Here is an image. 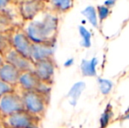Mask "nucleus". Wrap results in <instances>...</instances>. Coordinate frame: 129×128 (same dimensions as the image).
<instances>
[{
    "mask_svg": "<svg viewBox=\"0 0 129 128\" xmlns=\"http://www.w3.org/2000/svg\"><path fill=\"white\" fill-rule=\"evenodd\" d=\"M97 15H98V19L100 21L105 20V19L108 18V16L111 13V10L106 7L105 5H98L97 7Z\"/></svg>",
    "mask_w": 129,
    "mask_h": 128,
    "instance_id": "nucleus-22",
    "label": "nucleus"
},
{
    "mask_svg": "<svg viewBox=\"0 0 129 128\" xmlns=\"http://www.w3.org/2000/svg\"><path fill=\"white\" fill-rule=\"evenodd\" d=\"M99 64V59L92 57L90 61L83 60L81 62V71L84 76H96L97 75V66Z\"/></svg>",
    "mask_w": 129,
    "mask_h": 128,
    "instance_id": "nucleus-15",
    "label": "nucleus"
},
{
    "mask_svg": "<svg viewBox=\"0 0 129 128\" xmlns=\"http://www.w3.org/2000/svg\"><path fill=\"white\" fill-rule=\"evenodd\" d=\"M17 25L18 20L6 12H0V32H9Z\"/></svg>",
    "mask_w": 129,
    "mask_h": 128,
    "instance_id": "nucleus-14",
    "label": "nucleus"
},
{
    "mask_svg": "<svg viewBox=\"0 0 129 128\" xmlns=\"http://www.w3.org/2000/svg\"><path fill=\"white\" fill-rule=\"evenodd\" d=\"M54 45H55V42H34L32 47V51H31L30 59L34 62H36L41 60H45V59L53 58L54 52Z\"/></svg>",
    "mask_w": 129,
    "mask_h": 128,
    "instance_id": "nucleus-10",
    "label": "nucleus"
},
{
    "mask_svg": "<svg viewBox=\"0 0 129 128\" xmlns=\"http://www.w3.org/2000/svg\"><path fill=\"white\" fill-rule=\"evenodd\" d=\"M5 62V57H4V55L0 53V67L3 65V63Z\"/></svg>",
    "mask_w": 129,
    "mask_h": 128,
    "instance_id": "nucleus-27",
    "label": "nucleus"
},
{
    "mask_svg": "<svg viewBox=\"0 0 129 128\" xmlns=\"http://www.w3.org/2000/svg\"><path fill=\"white\" fill-rule=\"evenodd\" d=\"M86 84L84 82H77L74 84L68 93V97H70V103L72 106H76L77 104V101L79 99L80 96H81L82 92L84 91Z\"/></svg>",
    "mask_w": 129,
    "mask_h": 128,
    "instance_id": "nucleus-16",
    "label": "nucleus"
},
{
    "mask_svg": "<svg viewBox=\"0 0 129 128\" xmlns=\"http://www.w3.org/2000/svg\"><path fill=\"white\" fill-rule=\"evenodd\" d=\"M73 64H74V59L73 58L68 59V60L64 62V66L67 67V68H68V67H71Z\"/></svg>",
    "mask_w": 129,
    "mask_h": 128,
    "instance_id": "nucleus-25",
    "label": "nucleus"
},
{
    "mask_svg": "<svg viewBox=\"0 0 129 128\" xmlns=\"http://www.w3.org/2000/svg\"><path fill=\"white\" fill-rule=\"evenodd\" d=\"M0 128H5L3 124V116L1 115V113H0Z\"/></svg>",
    "mask_w": 129,
    "mask_h": 128,
    "instance_id": "nucleus-28",
    "label": "nucleus"
},
{
    "mask_svg": "<svg viewBox=\"0 0 129 128\" xmlns=\"http://www.w3.org/2000/svg\"><path fill=\"white\" fill-rule=\"evenodd\" d=\"M122 119L123 120H129V109L126 111V112H125V114L123 115Z\"/></svg>",
    "mask_w": 129,
    "mask_h": 128,
    "instance_id": "nucleus-26",
    "label": "nucleus"
},
{
    "mask_svg": "<svg viewBox=\"0 0 129 128\" xmlns=\"http://www.w3.org/2000/svg\"><path fill=\"white\" fill-rule=\"evenodd\" d=\"M13 90V87L9 84H7L6 82H3V81L0 79V96L4 93L7 92V91H11Z\"/></svg>",
    "mask_w": 129,
    "mask_h": 128,
    "instance_id": "nucleus-23",
    "label": "nucleus"
},
{
    "mask_svg": "<svg viewBox=\"0 0 129 128\" xmlns=\"http://www.w3.org/2000/svg\"><path fill=\"white\" fill-rule=\"evenodd\" d=\"M18 8L23 21L29 20L45 10V3L41 0H19Z\"/></svg>",
    "mask_w": 129,
    "mask_h": 128,
    "instance_id": "nucleus-8",
    "label": "nucleus"
},
{
    "mask_svg": "<svg viewBox=\"0 0 129 128\" xmlns=\"http://www.w3.org/2000/svg\"><path fill=\"white\" fill-rule=\"evenodd\" d=\"M51 87L52 85L42 82L34 71H23L19 75L18 84L13 88L18 91H40L50 93Z\"/></svg>",
    "mask_w": 129,
    "mask_h": 128,
    "instance_id": "nucleus-4",
    "label": "nucleus"
},
{
    "mask_svg": "<svg viewBox=\"0 0 129 128\" xmlns=\"http://www.w3.org/2000/svg\"><path fill=\"white\" fill-rule=\"evenodd\" d=\"M16 91L21 94L24 109L42 119L49 104L50 93L40 91Z\"/></svg>",
    "mask_w": 129,
    "mask_h": 128,
    "instance_id": "nucleus-2",
    "label": "nucleus"
},
{
    "mask_svg": "<svg viewBox=\"0 0 129 128\" xmlns=\"http://www.w3.org/2000/svg\"><path fill=\"white\" fill-rule=\"evenodd\" d=\"M98 83H99V88L101 94L105 95V96L110 94L112 88H113V82L106 78L98 77Z\"/></svg>",
    "mask_w": 129,
    "mask_h": 128,
    "instance_id": "nucleus-20",
    "label": "nucleus"
},
{
    "mask_svg": "<svg viewBox=\"0 0 129 128\" xmlns=\"http://www.w3.org/2000/svg\"><path fill=\"white\" fill-rule=\"evenodd\" d=\"M4 57L5 62L12 64L20 72L34 71V62L30 58L15 50L13 48H11L9 50H7L4 54Z\"/></svg>",
    "mask_w": 129,
    "mask_h": 128,
    "instance_id": "nucleus-7",
    "label": "nucleus"
},
{
    "mask_svg": "<svg viewBox=\"0 0 129 128\" xmlns=\"http://www.w3.org/2000/svg\"><path fill=\"white\" fill-rule=\"evenodd\" d=\"M10 41L12 48L30 58L34 42L23 30L21 25H17L10 31Z\"/></svg>",
    "mask_w": 129,
    "mask_h": 128,
    "instance_id": "nucleus-5",
    "label": "nucleus"
},
{
    "mask_svg": "<svg viewBox=\"0 0 129 128\" xmlns=\"http://www.w3.org/2000/svg\"><path fill=\"white\" fill-rule=\"evenodd\" d=\"M12 48L10 41V31L0 32V53L5 54Z\"/></svg>",
    "mask_w": 129,
    "mask_h": 128,
    "instance_id": "nucleus-21",
    "label": "nucleus"
},
{
    "mask_svg": "<svg viewBox=\"0 0 129 128\" xmlns=\"http://www.w3.org/2000/svg\"><path fill=\"white\" fill-rule=\"evenodd\" d=\"M45 10L59 15L69 12L73 7L74 0H46Z\"/></svg>",
    "mask_w": 129,
    "mask_h": 128,
    "instance_id": "nucleus-12",
    "label": "nucleus"
},
{
    "mask_svg": "<svg viewBox=\"0 0 129 128\" xmlns=\"http://www.w3.org/2000/svg\"><path fill=\"white\" fill-rule=\"evenodd\" d=\"M82 14L86 17L87 20L91 24V26L93 27L97 28L99 26V19H98L97 15V10H96V8L94 6H92V5L87 6L82 12Z\"/></svg>",
    "mask_w": 129,
    "mask_h": 128,
    "instance_id": "nucleus-17",
    "label": "nucleus"
},
{
    "mask_svg": "<svg viewBox=\"0 0 129 128\" xmlns=\"http://www.w3.org/2000/svg\"><path fill=\"white\" fill-rule=\"evenodd\" d=\"M58 15L48 11H42L34 19L23 21V30L33 42H55L58 32Z\"/></svg>",
    "mask_w": 129,
    "mask_h": 128,
    "instance_id": "nucleus-1",
    "label": "nucleus"
},
{
    "mask_svg": "<svg viewBox=\"0 0 129 128\" xmlns=\"http://www.w3.org/2000/svg\"><path fill=\"white\" fill-rule=\"evenodd\" d=\"M18 1H19V0H18Z\"/></svg>",
    "mask_w": 129,
    "mask_h": 128,
    "instance_id": "nucleus-30",
    "label": "nucleus"
},
{
    "mask_svg": "<svg viewBox=\"0 0 129 128\" xmlns=\"http://www.w3.org/2000/svg\"><path fill=\"white\" fill-rule=\"evenodd\" d=\"M41 1H43V2H45V1H46V0H41Z\"/></svg>",
    "mask_w": 129,
    "mask_h": 128,
    "instance_id": "nucleus-29",
    "label": "nucleus"
},
{
    "mask_svg": "<svg viewBox=\"0 0 129 128\" xmlns=\"http://www.w3.org/2000/svg\"><path fill=\"white\" fill-rule=\"evenodd\" d=\"M41 121V118L26 110L3 117L5 128H40Z\"/></svg>",
    "mask_w": 129,
    "mask_h": 128,
    "instance_id": "nucleus-3",
    "label": "nucleus"
},
{
    "mask_svg": "<svg viewBox=\"0 0 129 128\" xmlns=\"http://www.w3.org/2000/svg\"><path fill=\"white\" fill-rule=\"evenodd\" d=\"M0 12H6L13 16L18 22L22 25L23 19H21L18 8V0H0Z\"/></svg>",
    "mask_w": 129,
    "mask_h": 128,
    "instance_id": "nucleus-13",
    "label": "nucleus"
},
{
    "mask_svg": "<svg viewBox=\"0 0 129 128\" xmlns=\"http://www.w3.org/2000/svg\"><path fill=\"white\" fill-rule=\"evenodd\" d=\"M79 34L82 38L81 46L84 48H89L91 47V32L89 31L83 26H80L78 27Z\"/></svg>",
    "mask_w": 129,
    "mask_h": 128,
    "instance_id": "nucleus-19",
    "label": "nucleus"
},
{
    "mask_svg": "<svg viewBox=\"0 0 129 128\" xmlns=\"http://www.w3.org/2000/svg\"><path fill=\"white\" fill-rule=\"evenodd\" d=\"M113 111L111 104H108L99 118V128H106L113 118Z\"/></svg>",
    "mask_w": 129,
    "mask_h": 128,
    "instance_id": "nucleus-18",
    "label": "nucleus"
},
{
    "mask_svg": "<svg viewBox=\"0 0 129 128\" xmlns=\"http://www.w3.org/2000/svg\"><path fill=\"white\" fill-rule=\"evenodd\" d=\"M116 4V0H105L104 5H105L106 7H108L109 9H111L112 7H113Z\"/></svg>",
    "mask_w": 129,
    "mask_h": 128,
    "instance_id": "nucleus-24",
    "label": "nucleus"
},
{
    "mask_svg": "<svg viewBox=\"0 0 129 128\" xmlns=\"http://www.w3.org/2000/svg\"><path fill=\"white\" fill-rule=\"evenodd\" d=\"M20 73L19 69L6 62L0 67V79L12 87H15L18 84Z\"/></svg>",
    "mask_w": 129,
    "mask_h": 128,
    "instance_id": "nucleus-11",
    "label": "nucleus"
},
{
    "mask_svg": "<svg viewBox=\"0 0 129 128\" xmlns=\"http://www.w3.org/2000/svg\"><path fill=\"white\" fill-rule=\"evenodd\" d=\"M55 68L54 59L48 58L34 62V72L42 82L52 85L54 82Z\"/></svg>",
    "mask_w": 129,
    "mask_h": 128,
    "instance_id": "nucleus-9",
    "label": "nucleus"
},
{
    "mask_svg": "<svg viewBox=\"0 0 129 128\" xmlns=\"http://www.w3.org/2000/svg\"><path fill=\"white\" fill-rule=\"evenodd\" d=\"M24 109L21 94L16 90L4 93L0 96V113L3 117Z\"/></svg>",
    "mask_w": 129,
    "mask_h": 128,
    "instance_id": "nucleus-6",
    "label": "nucleus"
}]
</instances>
